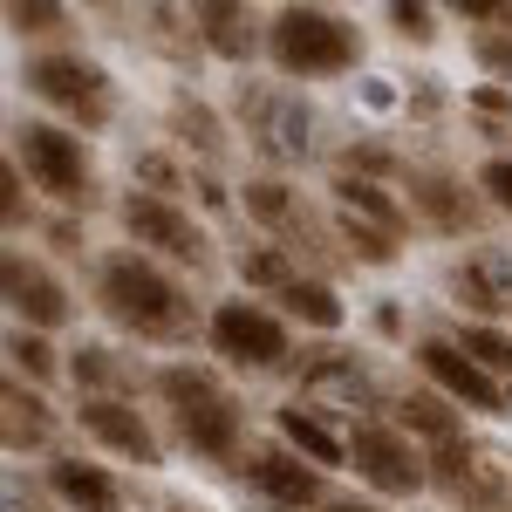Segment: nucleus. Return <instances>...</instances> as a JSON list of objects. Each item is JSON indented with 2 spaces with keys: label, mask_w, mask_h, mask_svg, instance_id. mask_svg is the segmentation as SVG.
I'll return each instance as SVG.
<instances>
[{
  "label": "nucleus",
  "mask_w": 512,
  "mask_h": 512,
  "mask_svg": "<svg viewBox=\"0 0 512 512\" xmlns=\"http://www.w3.org/2000/svg\"><path fill=\"white\" fill-rule=\"evenodd\" d=\"M96 308L117 321L123 335L158 342V349H185L198 328H205L192 287L171 274V267H158L151 253H137V246H117V253L96 260Z\"/></svg>",
  "instance_id": "1"
},
{
  "label": "nucleus",
  "mask_w": 512,
  "mask_h": 512,
  "mask_svg": "<svg viewBox=\"0 0 512 512\" xmlns=\"http://www.w3.org/2000/svg\"><path fill=\"white\" fill-rule=\"evenodd\" d=\"M151 390H158L164 417H171V431H178V444L185 451H198V458H212V465H233V458H246L239 451V396L212 376V369H198V362H171V369H158L151 376Z\"/></svg>",
  "instance_id": "2"
},
{
  "label": "nucleus",
  "mask_w": 512,
  "mask_h": 512,
  "mask_svg": "<svg viewBox=\"0 0 512 512\" xmlns=\"http://www.w3.org/2000/svg\"><path fill=\"white\" fill-rule=\"evenodd\" d=\"M267 62L287 82H328L362 62V28L335 7H280L267 21Z\"/></svg>",
  "instance_id": "3"
},
{
  "label": "nucleus",
  "mask_w": 512,
  "mask_h": 512,
  "mask_svg": "<svg viewBox=\"0 0 512 512\" xmlns=\"http://www.w3.org/2000/svg\"><path fill=\"white\" fill-rule=\"evenodd\" d=\"M14 144H7V158L21 164V178L48 192L55 205H69V212H89L103 185H96V158H89V137L82 130H62V123H41V117H14L7 130Z\"/></svg>",
  "instance_id": "4"
},
{
  "label": "nucleus",
  "mask_w": 512,
  "mask_h": 512,
  "mask_svg": "<svg viewBox=\"0 0 512 512\" xmlns=\"http://www.w3.org/2000/svg\"><path fill=\"white\" fill-rule=\"evenodd\" d=\"M28 96H41L55 117H69L76 130H103V123L117 117V82L103 62H89L76 48H48V55H28Z\"/></svg>",
  "instance_id": "5"
},
{
  "label": "nucleus",
  "mask_w": 512,
  "mask_h": 512,
  "mask_svg": "<svg viewBox=\"0 0 512 512\" xmlns=\"http://www.w3.org/2000/svg\"><path fill=\"white\" fill-rule=\"evenodd\" d=\"M117 219H123V233H130V246L137 253H151V260H171V267H192V274H205L212 267V239H205V226H198L185 205H171L164 192H123L117 205Z\"/></svg>",
  "instance_id": "6"
},
{
  "label": "nucleus",
  "mask_w": 512,
  "mask_h": 512,
  "mask_svg": "<svg viewBox=\"0 0 512 512\" xmlns=\"http://www.w3.org/2000/svg\"><path fill=\"white\" fill-rule=\"evenodd\" d=\"M205 342H212V355H226L233 369H253V376H267V369H280L294 355L287 321L274 308H260V301H219L205 315Z\"/></svg>",
  "instance_id": "7"
},
{
  "label": "nucleus",
  "mask_w": 512,
  "mask_h": 512,
  "mask_svg": "<svg viewBox=\"0 0 512 512\" xmlns=\"http://www.w3.org/2000/svg\"><path fill=\"white\" fill-rule=\"evenodd\" d=\"M349 465H355V478H369V485L390 492V499H410V492L431 485V458L410 444V431H396V424H355L349 431Z\"/></svg>",
  "instance_id": "8"
},
{
  "label": "nucleus",
  "mask_w": 512,
  "mask_h": 512,
  "mask_svg": "<svg viewBox=\"0 0 512 512\" xmlns=\"http://www.w3.org/2000/svg\"><path fill=\"white\" fill-rule=\"evenodd\" d=\"M0 294H7L14 328L48 335V328H62V321H69V287L55 280V267H41L28 246H7V253H0Z\"/></svg>",
  "instance_id": "9"
},
{
  "label": "nucleus",
  "mask_w": 512,
  "mask_h": 512,
  "mask_svg": "<svg viewBox=\"0 0 512 512\" xmlns=\"http://www.w3.org/2000/svg\"><path fill=\"white\" fill-rule=\"evenodd\" d=\"M417 369H424V376H431V390H444L451 403H465V410H485V417H506L512 383L485 376V369H478V362L458 349V342H444V335H424V342H417Z\"/></svg>",
  "instance_id": "10"
},
{
  "label": "nucleus",
  "mask_w": 512,
  "mask_h": 512,
  "mask_svg": "<svg viewBox=\"0 0 512 512\" xmlns=\"http://www.w3.org/2000/svg\"><path fill=\"white\" fill-rule=\"evenodd\" d=\"M239 472H246V485H253L260 499H274L280 512L321 506V492H328V472H321V465H308L294 444H246Z\"/></svg>",
  "instance_id": "11"
},
{
  "label": "nucleus",
  "mask_w": 512,
  "mask_h": 512,
  "mask_svg": "<svg viewBox=\"0 0 512 512\" xmlns=\"http://www.w3.org/2000/svg\"><path fill=\"white\" fill-rule=\"evenodd\" d=\"M431 485H444L451 499H465V512H512V492H506L499 458L472 451L465 437H458V444H437V451H431Z\"/></svg>",
  "instance_id": "12"
},
{
  "label": "nucleus",
  "mask_w": 512,
  "mask_h": 512,
  "mask_svg": "<svg viewBox=\"0 0 512 512\" xmlns=\"http://www.w3.org/2000/svg\"><path fill=\"white\" fill-rule=\"evenodd\" d=\"M76 424L103 451H117V458H130V465H164V444L158 431L144 424V410L137 403H123V396H82L76 403Z\"/></svg>",
  "instance_id": "13"
},
{
  "label": "nucleus",
  "mask_w": 512,
  "mask_h": 512,
  "mask_svg": "<svg viewBox=\"0 0 512 512\" xmlns=\"http://www.w3.org/2000/svg\"><path fill=\"white\" fill-rule=\"evenodd\" d=\"M410 212L444 239H465L478 226V205L472 192L458 185V178H444V171H410Z\"/></svg>",
  "instance_id": "14"
},
{
  "label": "nucleus",
  "mask_w": 512,
  "mask_h": 512,
  "mask_svg": "<svg viewBox=\"0 0 512 512\" xmlns=\"http://www.w3.org/2000/svg\"><path fill=\"white\" fill-rule=\"evenodd\" d=\"M192 28L198 41L219 55V62H253V48H260V21L246 14V7H233V0H198L192 7Z\"/></svg>",
  "instance_id": "15"
},
{
  "label": "nucleus",
  "mask_w": 512,
  "mask_h": 512,
  "mask_svg": "<svg viewBox=\"0 0 512 512\" xmlns=\"http://www.w3.org/2000/svg\"><path fill=\"white\" fill-rule=\"evenodd\" d=\"M451 294L465 301V308H478V315H512V267L492 253V246H478L465 267H451Z\"/></svg>",
  "instance_id": "16"
},
{
  "label": "nucleus",
  "mask_w": 512,
  "mask_h": 512,
  "mask_svg": "<svg viewBox=\"0 0 512 512\" xmlns=\"http://www.w3.org/2000/svg\"><path fill=\"white\" fill-rule=\"evenodd\" d=\"M48 492L69 512H123V492L103 465H82V458H55L48 465Z\"/></svg>",
  "instance_id": "17"
},
{
  "label": "nucleus",
  "mask_w": 512,
  "mask_h": 512,
  "mask_svg": "<svg viewBox=\"0 0 512 512\" xmlns=\"http://www.w3.org/2000/svg\"><path fill=\"white\" fill-rule=\"evenodd\" d=\"M280 444H294L308 465L321 472H335V465H349V437H335L321 424V403H287L280 410Z\"/></svg>",
  "instance_id": "18"
},
{
  "label": "nucleus",
  "mask_w": 512,
  "mask_h": 512,
  "mask_svg": "<svg viewBox=\"0 0 512 512\" xmlns=\"http://www.w3.org/2000/svg\"><path fill=\"white\" fill-rule=\"evenodd\" d=\"M396 431L431 437V451H437V444H458V437H465V417H458V403L444 390H410L396 403Z\"/></svg>",
  "instance_id": "19"
},
{
  "label": "nucleus",
  "mask_w": 512,
  "mask_h": 512,
  "mask_svg": "<svg viewBox=\"0 0 512 512\" xmlns=\"http://www.w3.org/2000/svg\"><path fill=\"white\" fill-rule=\"evenodd\" d=\"M0 403H7V451H48V437H55V417H48L41 390H28V383L14 376Z\"/></svg>",
  "instance_id": "20"
},
{
  "label": "nucleus",
  "mask_w": 512,
  "mask_h": 512,
  "mask_svg": "<svg viewBox=\"0 0 512 512\" xmlns=\"http://www.w3.org/2000/svg\"><path fill=\"white\" fill-rule=\"evenodd\" d=\"M274 301H280V308H287L294 321H308V328H321V335H335V328L349 321V308H342V294H335L328 280H287V287H280Z\"/></svg>",
  "instance_id": "21"
},
{
  "label": "nucleus",
  "mask_w": 512,
  "mask_h": 512,
  "mask_svg": "<svg viewBox=\"0 0 512 512\" xmlns=\"http://www.w3.org/2000/svg\"><path fill=\"white\" fill-rule=\"evenodd\" d=\"M335 198H342V212H349V219L383 226V233L403 239V205H396V198H383V185H376V178H335Z\"/></svg>",
  "instance_id": "22"
},
{
  "label": "nucleus",
  "mask_w": 512,
  "mask_h": 512,
  "mask_svg": "<svg viewBox=\"0 0 512 512\" xmlns=\"http://www.w3.org/2000/svg\"><path fill=\"white\" fill-rule=\"evenodd\" d=\"M7 355H14V376H28V383H55L62 376V355L48 349V335H35V328H14Z\"/></svg>",
  "instance_id": "23"
},
{
  "label": "nucleus",
  "mask_w": 512,
  "mask_h": 512,
  "mask_svg": "<svg viewBox=\"0 0 512 512\" xmlns=\"http://www.w3.org/2000/svg\"><path fill=\"white\" fill-rule=\"evenodd\" d=\"M69 376L82 383V396H117L123 383H130V376L117 369V355H110V349H96V342H82V349H76Z\"/></svg>",
  "instance_id": "24"
},
{
  "label": "nucleus",
  "mask_w": 512,
  "mask_h": 512,
  "mask_svg": "<svg viewBox=\"0 0 512 512\" xmlns=\"http://www.w3.org/2000/svg\"><path fill=\"white\" fill-rule=\"evenodd\" d=\"M458 349L472 355L485 376H499V383H512V335H499V328H485V321H472L465 335H458Z\"/></svg>",
  "instance_id": "25"
},
{
  "label": "nucleus",
  "mask_w": 512,
  "mask_h": 512,
  "mask_svg": "<svg viewBox=\"0 0 512 512\" xmlns=\"http://www.w3.org/2000/svg\"><path fill=\"white\" fill-rule=\"evenodd\" d=\"M239 280H246V287H287V280H301L294 274V267H287V253H280V246H253V253H239Z\"/></svg>",
  "instance_id": "26"
},
{
  "label": "nucleus",
  "mask_w": 512,
  "mask_h": 512,
  "mask_svg": "<svg viewBox=\"0 0 512 512\" xmlns=\"http://www.w3.org/2000/svg\"><path fill=\"white\" fill-rule=\"evenodd\" d=\"M342 239H349L355 260H369V267H390L396 246H403L396 233H383V226H362V219H349V212H342Z\"/></svg>",
  "instance_id": "27"
},
{
  "label": "nucleus",
  "mask_w": 512,
  "mask_h": 512,
  "mask_svg": "<svg viewBox=\"0 0 512 512\" xmlns=\"http://www.w3.org/2000/svg\"><path fill=\"white\" fill-rule=\"evenodd\" d=\"M7 28L14 35H62L69 28V7H55V0H14L7 7Z\"/></svg>",
  "instance_id": "28"
},
{
  "label": "nucleus",
  "mask_w": 512,
  "mask_h": 512,
  "mask_svg": "<svg viewBox=\"0 0 512 512\" xmlns=\"http://www.w3.org/2000/svg\"><path fill=\"white\" fill-rule=\"evenodd\" d=\"M171 130H178V144H198V151H219V123L205 117V110H192L185 96L171 103Z\"/></svg>",
  "instance_id": "29"
},
{
  "label": "nucleus",
  "mask_w": 512,
  "mask_h": 512,
  "mask_svg": "<svg viewBox=\"0 0 512 512\" xmlns=\"http://www.w3.org/2000/svg\"><path fill=\"white\" fill-rule=\"evenodd\" d=\"M390 28L403 41H417V48H431V41H437V14L424 7V0H396V7H390Z\"/></svg>",
  "instance_id": "30"
},
{
  "label": "nucleus",
  "mask_w": 512,
  "mask_h": 512,
  "mask_svg": "<svg viewBox=\"0 0 512 512\" xmlns=\"http://www.w3.org/2000/svg\"><path fill=\"white\" fill-rule=\"evenodd\" d=\"M478 192H485L492 212H506V219H512V158H485V164H478Z\"/></svg>",
  "instance_id": "31"
},
{
  "label": "nucleus",
  "mask_w": 512,
  "mask_h": 512,
  "mask_svg": "<svg viewBox=\"0 0 512 512\" xmlns=\"http://www.w3.org/2000/svg\"><path fill=\"white\" fill-rule=\"evenodd\" d=\"M0 219H7V233L28 226V192H21V164H14V158L0 164Z\"/></svg>",
  "instance_id": "32"
},
{
  "label": "nucleus",
  "mask_w": 512,
  "mask_h": 512,
  "mask_svg": "<svg viewBox=\"0 0 512 512\" xmlns=\"http://www.w3.org/2000/svg\"><path fill=\"white\" fill-rule=\"evenodd\" d=\"M472 55H478V62H485L499 82H512V41L499 35V28H478V35H472Z\"/></svg>",
  "instance_id": "33"
},
{
  "label": "nucleus",
  "mask_w": 512,
  "mask_h": 512,
  "mask_svg": "<svg viewBox=\"0 0 512 512\" xmlns=\"http://www.w3.org/2000/svg\"><path fill=\"white\" fill-rule=\"evenodd\" d=\"M321 512H383V506H355V499H342V506H321Z\"/></svg>",
  "instance_id": "34"
},
{
  "label": "nucleus",
  "mask_w": 512,
  "mask_h": 512,
  "mask_svg": "<svg viewBox=\"0 0 512 512\" xmlns=\"http://www.w3.org/2000/svg\"><path fill=\"white\" fill-rule=\"evenodd\" d=\"M171 512H205V506H185V499H171Z\"/></svg>",
  "instance_id": "35"
}]
</instances>
